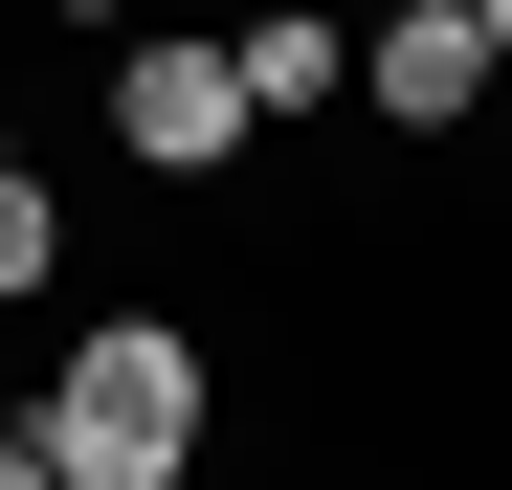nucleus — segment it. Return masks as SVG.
Listing matches in <instances>:
<instances>
[{"label":"nucleus","instance_id":"obj_1","mask_svg":"<svg viewBox=\"0 0 512 490\" xmlns=\"http://www.w3.org/2000/svg\"><path fill=\"white\" fill-rule=\"evenodd\" d=\"M23 446H45L67 490H179V468H201V335H179V312L67 335V379L23 401Z\"/></svg>","mask_w":512,"mask_h":490},{"label":"nucleus","instance_id":"obj_2","mask_svg":"<svg viewBox=\"0 0 512 490\" xmlns=\"http://www.w3.org/2000/svg\"><path fill=\"white\" fill-rule=\"evenodd\" d=\"M112 156H134V179H223V156H245V67L179 45V23L112 45Z\"/></svg>","mask_w":512,"mask_h":490},{"label":"nucleus","instance_id":"obj_3","mask_svg":"<svg viewBox=\"0 0 512 490\" xmlns=\"http://www.w3.org/2000/svg\"><path fill=\"white\" fill-rule=\"evenodd\" d=\"M490 90H512V67H490L468 0H379V23H357V112H379V134H468Z\"/></svg>","mask_w":512,"mask_h":490},{"label":"nucleus","instance_id":"obj_4","mask_svg":"<svg viewBox=\"0 0 512 490\" xmlns=\"http://www.w3.org/2000/svg\"><path fill=\"white\" fill-rule=\"evenodd\" d=\"M245 134H290V112H357V23H334V0H245Z\"/></svg>","mask_w":512,"mask_h":490},{"label":"nucleus","instance_id":"obj_5","mask_svg":"<svg viewBox=\"0 0 512 490\" xmlns=\"http://www.w3.org/2000/svg\"><path fill=\"white\" fill-rule=\"evenodd\" d=\"M45 290H67V179L0 156V312H45Z\"/></svg>","mask_w":512,"mask_h":490},{"label":"nucleus","instance_id":"obj_6","mask_svg":"<svg viewBox=\"0 0 512 490\" xmlns=\"http://www.w3.org/2000/svg\"><path fill=\"white\" fill-rule=\"evenodd\" d=\"M0 490H67V468H45V446H23V424H0Z\"/></svg>","mask_w":512,"mask_h":490},{"label":"nucleus","instance_id":"obj_7","mask_svg":"<svg viewBox=\"0 0 512 490\" xmlns=\"http://www.w3.org/2000/svg\"><path fill=\"white\" fill-rule=\"evenodd\" d=\"M45 23H134V0H45Z\"/></svg>","mask_w":512,"mask_h":490},{"label":"nucleus","instance_id":"obj_8","mask_svg":"<svg viewBox=\"0 0 512 490\" xmlns=\"http://www.w3.org/2000/svg\"><path fill=\"white\" fill-rule=\"evenodd\" d=\"M468 23H490V67H512V0H468Z\"/></svg>","mask_w":512,"mask_h":490}]
</instances>
